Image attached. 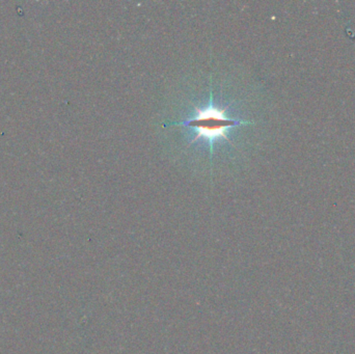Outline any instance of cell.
<instances>
[{
  "label": "cell",
  "instance_id": "1",
  "mask_svg": "<svg viewBox=\"0 0 355 354\" xmlns=\"http://www.w3.org/2000/svg\"><path fill=\"white\" fill-rule=\"evenodd\" d=\"M195 111L197 112L196 116L193 119L183 121L179 123H171L170 126H185L191 127L196 130V136L190 141L191 143L195 142L199 138L207 139L209 143V148H210V157L213 155V146L214 142L217 139H225L231 142L229 136L226 135V131L233 128V127L241 126L251 124L248 121H242V120H234L230 117L225 116V108H218L213 104V93L211 90L210 93V101L209 105L206 108H199L195 107Z\"/></svg>",
  "mask_w": 355,
  "mask_h": 354
}]
</instances>
